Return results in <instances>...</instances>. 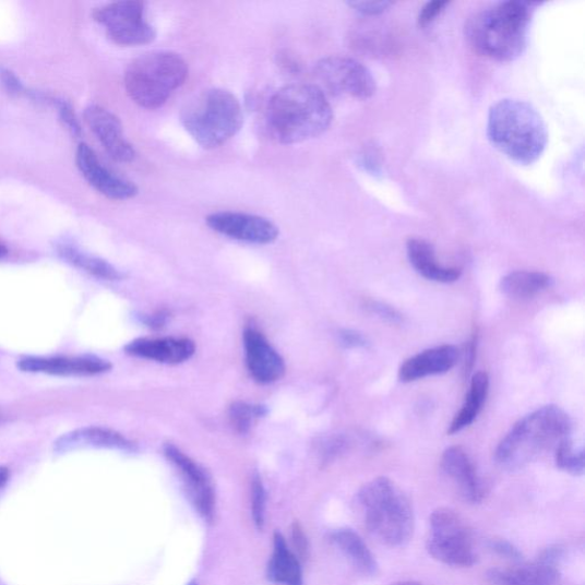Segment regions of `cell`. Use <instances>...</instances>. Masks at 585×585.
I'll return each mask as SVG.
<instances>
[{"mask_svg": "<svg viewBox=\"0 0 585 585\" xmlns=\"http://www.w3.org/2000/svg\"><path fill=\"white\" fill-rule=\"evenodd\" d=\"M333 110L323 89L307 84L288 85L277 91L267 107V126L283 144L301 143L325 133Z\"/></svg>", "mask_w": 585, "mask_h": 585, "instance_id": "6da1fadb", "label": "cell"}, {"mask_svg": "<svg viewBox=\"0 0 585 585\" xmlns=\"http://www.w3.org/2000/svg\"><path fill=\"white\" fill-rule=\"evenodd\" d=\"M530 3L504 2L475 13L465 34L473 50L499 62L520 58L526 48L532 17Z\"/></svg>", "mask_w": 585, "mask_h": 585, "instance_id": "7a4b0ae2", "label": "cell"}, {"mask_svg": "<svg viewBox=\"0 0 585 585\" xmlns=\"http://www.w3.org/2000/svg\"><path fill=\"white\" fill-rule=\"evenodd\" d=\"M487 136L505 157L527 166L542 156L549 135L542 116L530 104L504 99L489 111Z\"/></svg>", "mask_w": 585, "mask_h": 585, "instance_id": "3957f363", "label": "cell"}, {"mask_svg": "<svg viewBox=\"0 0 585 585\" xmlns=\"http://www.w3.org/2000/svg\"><path fill=\"white\" fill-rule=\"evenodd\" d=\"M572 426L569 414L558 406L536 409L521 419L502 439L496 451L498 465L509 471L525 468L571 438Z\"/></svg>", "mask_w": 585, "mask_h": 585, "instance_id": "277c9868", "label": "cell"}, {"mask_svg": "<svg viewBox=\"0 0 585 585\" xmlns=\"http://www.w3.org/2000/svg\"><path fill=\"white\" fill-rule=\"evenodd\" d=\"M356 505L366 528L387 547H403L413 538L416 517L408 498L386 477L363 485Z\"/></svg>", "mask_w": 585, "mask_h": 585, "instance_id": "5b68a950", "label": "cell"}, {"mask_svg": "<svg viewBox=\"0 0 585 585\" xmlns=\"http://www.w3.org/2000/svg\"><path fill=\"white\" fill-rule=\"evenodd\" d=\"M181 121L187 132L205 150H214L241 129L243 115L239 100L229 91L211 88L187 104Z\"/></svg>", "mask_w": 585, "mask_h": 585, "instance_id": "8992f818", "label": "cell"}, {"mask_svg": "<svg viewBox=\"0 0 585 585\" xmlns=\"http://www.w3.org/2000/svg\"><path fill=\"white\" fill-rule=\"evenodd\" d=\"M188 71L187 62L177 53H146L127 69L126 89L138 106L157 109L184 84Z\"/></svg>", "mask_w": 585, "mask_h": 585, "instance_id": "52a82bcc", "label": "cell"}, {"mask_svg": "<svg viewBox=\"0 0 585 585\" xmlns=\"http://www.w3.org/2000/svg\"><path fill=\"white\" fill-rule=\"evenodd\" d=\"M429 525L427 551L437 562L453 568H471L477 563L473 532L456 511L438 508Z\"/></svg>", "mask_w": 585, "mask_h": 585, "instance_id": "ba28073f", "label": "cell"}, {"mask_svg": "<svg viewBox=\"0 0 585 585\" xmlns=\"http://www.w3.org/2000/svg\"><path fill=\"white\" fill-rule=\"evenodd\" d=\"M314 76L326 91L336 96L369 100L377 92L372 72L351 58H325L315 64Z\"/></svg>", "mask_w": 585, "mask_h": 585, "instance_id": "9c48e42d", "label": "cell"}, {"mask_svg": "<svg viewBox=\"0 0 585 585\" xmlns=\"http://www.w3.org/2000/svg\"><path fill=\"white\" fill-rule=\"evenodd\" d=\"M93 17L103 24L108 37L120 46L151 44L156 38L155 28L144 20V4L135 0L96 9Z\"/></svg>", "mask_w": 585, "mask_h": 585, "instance_id": "30bf717a", "label": "cell"}, {"mask_svg": "<svg viewBox=\"0 0 585 585\" xmlns=\"http://www.w3.org/2000/svg\"><path fill=\"white\" fill-rule=\"evenodd\" d=\"M164 454L178 470L191 504L201 517L212 523L215 515V492L207 471L174 444L164 447Z\"/></svg>", "mask_w": 585, "mask_h": 585, "instance_id": "8fae6325", "label": "cell"}, {"mask_svg": "<svg viewBox=\"0 0 585 585\" xmlns=\"http://www.w3.org/2000/svg\"><path fill=\"white\" fill-rule=\"evenodd\" d=\"M206 223L218 234L259 246L272 243L279 236L278 227L271 219L247 213H213L206 218Z\"/></svg>", "mask_w": 585, "mask_h": 585, "instance_id": "7c38bea8", "label": "cell"}, {"mask_svg": "<svg viewBox=\"0 0 585 585\" xmlns=\"http://www.w3.org/2000/svg\"><path fill=\"white\" fill-rule=\"evenodd\" d=\"M111 362L94 356L83 357H24L17 369L24 373L56 377H93L111 370Z\"/></svg>", "mask_w": 585, "mask_h": 585, "instance_id": "4fadbf2b", "label": "cell"}, {"mask_svg": "<svg viewBox=\"0 0 585 585\" xmlns=\"http://www.w3.org/2000/svg\"><path fill=\"white\" fill-rule=\"evenodd\" d=\"M76 164L85 180L105 198L112 201H127L136 196L134 183L111 172L86 143H81L76 152Z\"/></svg>", "mask_w": 585, "mask_h": 585, "instance_id": "5bb4252c", "label": "cell"}, {"mask_svg": "<svg viewBox=\"0 0 585 585\" xmlns=\"http://www.w3.org/2000/svg\"><path fill=\"white\" fill-rule=\"evenodd\" d=\"M84 117L88 128L111 158L120 163L134 160L135 150L127 140L117 116L99 105H91L85 109Z\"/></svg>", "mask_w": 585, "mask_h": 585, "instance_id": "9a60e30c", "label": "cell"}, {"mask_svg": "<svg viewBox=\"0 0 585 585\" xmlns=\"http://www.w3.org/2000/svg\"><path fill=\"white\" fill-rule=\"evenodd\" d=\"M247 363L252 378L261 384L280 380L285 374V361L270 341L255 329L243 333Z\"/></svg>", "mask_w": 585, "mask_h": 585, "instance_id": "2e32d148", "label": "cell"}, {"mask_svg": "<svg viewBox=\"0 0 585 585\" xmlns=\"http://www.w3.org/2000/svg\"><path fill=\"white\" fill-rule=\"evenodd\" d=\"M441 466L463 499L470 503H480L486 499L487 486L465 450L459 446L447 449L442 456Z\"/></svg>", "mask_w": 585, "mask_h": 585, "instance_id": "e0dca14e", "label": "cell"}, {"mask_svg": "<svg viewBox=\"0 0 585 585\" xmlns=\"http://www.w3.org/2000/svg\"><path fill=\"white\" fill-rule=\"evenodd\" d=\"M81 449H107L134 452L136 445L123 434L107 428L86 427L61 435L55 443L57 453H67Z\"/></svg>", "mask_w": 585, "mask_h": 585, "instance_id": "ac0fdd59", "label": "cell"}, {"mask_svg": "<svg viewBox=\"0 0 585 585\" xmlns=\"http://www.w3.org/2000/svg\"><path fill=\"white\" fill-rule=\"evenodd\" d=\"M458 359V350L451 345L428 349L407 359L399 369L398 378L404 383L441 375L451 371Z\"/></svg>", "mask_w": 585, "mask_h": 585, "instance_id": "d6986e66", "label": "cell"}, {"mask_svg": "<svg viewBox=\"0 0 585 585\" xmlns=\"http://www.w3.org/2000/svg\"><path fill=\"white\" fill-rule=\"evenodd\" d=\"M196 346L189 338H138L132 341L126 353L130 356L163 363H181L189 360Z\"/></svg>", "mask_w": 585, "mask_h": 585, "instance_id": "ffe728a7", "label": "cell"}, {"mask_svg": "<svg viewBox=\"0 0 585 585\" xmlns=\"http://www.w3.org/2000/svg\"><path fill=\"white\" fill-rule=\"evenodd\" d=\"M492 585H560L562 574L556 565L541 562L493 569L487 573Z\"/></svg>", "mask_w": 585, "mask_h": 585, "instance_id": "44dd1931", "label": "cell"}, {"mask_svg": "<svg viewBox=\"0 0 585 585\" xmlns=\"http://www.w3.org/2000/svg\"><path fill=\"white\" fill-rule=\"evenodd\" d=\"M406 250L414 270L426 279L450 284L461 277L462 272L458 267H449L437 262L434 249L427 240L410 238L406 243Z\"/></svg>", "mask_w": 585, "mask_h": 585, "instance_id": "7402d4cb", "label": "cell"}, {"mask_svg": "<svg viewBox=\"0 0 585 585\" xmlns=\"http://www.w3.org/2000/svg\"><path fill=\"white\" fill-rule=\"evenodd\" d=\"M266 578L278 585H303L301 560L288 548L279 532L274 535V549L266 566Z\"/></svg>", "mask_w": 585, "mask_h": 585, "instance_id": "603a6c76", "label": "cell"}, {"mask_svg": "<svg viewBox=\"0 0 585 585\" xmlns=\"http://www.w3.org/2000/svg\"><path fill=\"white\" fill-rule=\"evenodd\" d=\"M331 542L343 552L353 566L365 576H375L379 564L375 556L360 535L350 528L335 529L330 535Z\"/></svg>", "mask_w": 585, "mask_h": 585, "instance_id": "cb8c5ba5", "label": "cell"}, {"mask_svg": "<svg viewBox=\"0 0 585 585\" xmlns=\"http://www.w3.org/2000/svg\"><path fill=\"white\" fill-rule=\"evenodd\" d=\"M489 389L490 378L487 373L478 372L473 377L466 402L463 404L450 426V434H455L474 423L486 402L487 395H489Z\"/></svg>", "mask_w": 585, "mask_h": 585, "instance_id": "d4e9b609", "label": "cell"}, {"mask_svg": "<svg viewBox=\"0 0 585 585\" xmlns=\"http://www.w3.org/2000/svg\"><path fill=\"white\" fill-rule=\"evenodd\" d=\"M552 283V278L544 273L515 272L502 278L500 289L511 299L526 300L540 295Z\"/></svg>", "mask_w": 585, "mask_h": 585, "instance_id": "484cf974", "label": "cell"}, {"mask_svg": "<svg viewBox=\"0 0 585 585\" xmlns=\"http://www.w3.org/2000/svg\"><path fill=\"white\" fill-rule=\"evenodd\" d=\"M57 251L62 260L91 276L105 280H120L123 278V274L106 260L91 255L76 247L70 246V243H60Z\"/></svg>", "mask_w": 585, "mask_h": 585, "instance_id": "4316f807", "label": "cell"}, {"mask_svg": "<svg viewBox=\"0 0 585 585\" xmlns=\"http://www.w3.org/2000/svg\"><path fill=\"white\" fill-rule=\"evenodd\" d=\"M556 465L573 476H582L585 469L584 450L576 449L573 439L568 438L554 451Z\"/></svg>", "mask_w": 585, "mask_h": 585, "instance_id": "83f0119b", "label": "cell"}, {"mask_svg": "<svg viewBox=\"0 0 585 585\" xmlns=\"http://www.w3.org/2000/svg\"><path fill=\"white\" fill-rule=\"evenodd\" d=\"M266 414L262 405L237 402L229 409V419L236 431L247 433Z\"/></svg>", "mask_w": 585, "mask_h": 585, "instance_id": "f1b7e54d", "label": "cell"}, {"mask_svg": "<svg viewBox=\"0 0 585 585\" xmlns=\"http://www.w3.org/2000/svg\"><path fill=\"white\" fill-rule=\"evenodd\" d=\"M252 517L259 530L265 524L266 492L261 477L255 474L251 482Z\"/></svg>", "mask_w": 585, "mask_h": 585, "instance_id": "f546056e", "label": "cell"}, {"mask_svg": "<svg viewBox=\"0 0 585 585\" xmlns=\"http://www.w3.org/2000/svg\"><path fill=\"white\" fill-rule=\"evenodd\" d=\"M52 103L57 107L59 117L70 134L75 138H81L82 128L71 105L61 99H52Z\"/></svg>", "mask_w": 585, "mask_h": 585, "instance_id": "4dcf8cb0", "label": "cell"}, {"mask_svg": "<svg viewBox=\"0 0 585 585\" xmlns=\"http://www.w3.org/2000/svg\"><path fill=\"white\" fill-rule=\"evenodd\" d=\"M366 308L387 323L399 324L403 322V315L392 306L379 301H369L366 303Z\"/></svg>", "mask_w": 585, "mask_h": 585, "instance_id": "1f68e13d", "label": "cell"}, {"mask_svg": "<svg viewBox=\"0 0 585 585\" xmlns=\"http://www.w3.org/2000/svg\"><path fill=\"white\" fill-rule=\"evenodd\" d=\"M490 548L499 556L521 564L523 562V553L517 547L506 540H492Z\"/></svg>", "mask_w": 585, "mask_h": 585, "instance_id": "d6a6232c", "label": "cell"}, {"mask_svg": "<svg viewBox=\"0 0 585 585\" xmlns=\"http://www.w3.org/2000/svg\"><path fill=\"white\" fill-rule=\"evenodd\" d=\"M449 2H429L420 11L418 22L420 27H427L441 15Z\"/></svg>", "mask_w": 585, "mask_h": 585, "instance_id": "836d02e7", "label": "cell"}, {"mask_svg": "<svg viewBox=\"0 0 585 585\" xmlns=\"http://www.w3.org/2000/svg\"><path fill=\"white\" fill-rule=\"evenodd\" d=\"M291 541L300 559L306 560L309 557L310 546L307 535L300 523L296 522L291 526Z\"/></svg>", "mask_w": 585, "mask_h": 585, "instance_id": "e575fe53", "label": "cell"}, {"mask_svg": "<svg viewBox=\"0 0 585 585\" xmlns=\"http://www.w3.org/2000/svg\"><path fill=\"white\" fill-rule=\"evenodd\" d=\"M339 344L345 348L356 349L369 346V341L361 333L353 330H344L338 333Z\"/></svg>", "mask_w": 585, "mask_h": 585, "instance_id": "d590c367", "label": "cell"}, {"mask_svg": "<svg viewBox=\"0 0 585 585\" xmlns=\"http://www.w3.org/2000/svg\"><path fill=\"white\" fill-rule=\"evenodd\" d=\"M348 5L362 15H378L385 12L392 2H350Z\"/></svg>", "mask_w": 585, "mask_h": 585, "instance_id": "8d00e7d4", "label": "cell"}, {"mask_svg": "<svg viewBox=\"0 0 585 585\" xmlns=\"http://www.w3.org/2000/svg\"><path fill=\"white\" fill-rule=\"evenodd\" d=\"M0 80H2L5 88L12 94H21L24 92V87L20 80L9 69L0 70Z\"/></svg>", "mask_w": 585, "mask_h": 585, "instance_id": "74e56055", "label": "cell"}, {"mask_svg": "<svg viewBox=\"0 0 585 585\" xmlns=\"http://www.w3.org/2000/svg\"><path fill=\"white\" fill-rule=\"evenodd\" d=\"M167 321V314L164 312H159L157 314L153 315H144L143 322L145 325H148L152 329H160L166 324Z\"/></svg>", "mask_w": 585, "mask_h": 585, "instance_id": "f35d334b", "label": "cell"}, {"mask_svg": "<svg viewBox=\"0 0 585 585\" xmlns=\"http://www.w3.org/2000/svg\"><path fill=\"white\" fill-rule=\"evenodd\" d=\"M10 477H11L10 469L4 466H0V490L4 489V487L10 480Z\"/></svg>", "mask_w": 585, "mask_h": 585, "instance_id": "ab89813d", "label": "cell"}, {"mask_svg": "<svg viewBox=\"0 0 585 585\" xmlns=\"http://www.w3.org/2000/svg\"><path fill=\"white\" fill-rule=\"evenodd\" d=\"M9 253L8 248L0 241V258H4Z\"/></svg>", "mask_w": 585, "mask_h": 585, "instance_id": "60d3db41", "label": "cell"}, {"mask_svg": "<svg viewBox=\"0 0 585 585\" xmlns=\"http://www.w3.org/2000/svg\"><path fill=\"white\" fill-rule=\"evenodd\" d=\"M393 585H425V584L420 582H416V581H404V582H399Z\"/></svg>", "mask_w": 585, "mask_h": 585, "instance_id": "b9f144b4", "label": "cell"}, {"mask_svg": "<svg viewBox=\"0 0 585 585\" xmlns=\"http://www.w3.org/2000/svg\"><path fill=\"white\" fill-rule=\"evenodd\" d=\"M188 585H199V584H198V582L192 581Z\"/></svg>", "mask_w": 585, "mask_h": 585, "instance_id": "7bdbcfd3", "label": "cell"}, {"mask_svg": "<svg viewBox=\"0 0 585 585\" xmlns=\"http://www.w3.org/2000/svg\"><path fill=\"white\" fill-rule=\"evenodd\" d=\"M0 422H2V416H0Z\"/></svg>", "mask_w": 585, "mask_h": 585, "instance_id": "ee69618b", "label": "cell"}]
</instances>
